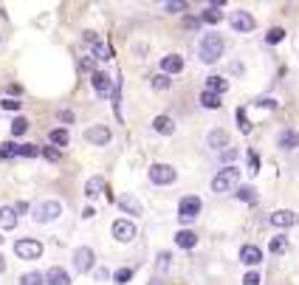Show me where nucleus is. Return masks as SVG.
Wrapping results in <instances>:
<instances>
[{
	"mask_svg": "<svg viewBox=\"0 0 299 285\" xmlns=\"http://www.w3.org/2000/svg\"><path fill=\"white\" fill-rule=\"evenodd\" d=\"M237 127H240V133H249L251 130V121H249V116H246V108H237Z\"/></svg>",
	"mask_w": 299,
	"mask_h": 285,
	"instance_id": "obj_37",
	"label": "nucleus"
},
{
	"mask_svg": "<svg viewBox=\"0 0 299 285\" xmlns=\"http://www.w3.org/2000/svg\"><path fill=\"white\" fill-rule=\"evenodd\" d=\"M153 130H155V133H161V136H172V133H175V121H172L170 116H155V119H153Z\"/></svg>",
	"mask_w": 299,
	"mask_h": 285,
	"instance_id": "obj_19",
	"label": "nucleus"
},
{
	"mask_svg": "<svg viewBox=\"0 0 299 285\" xmlns=\"http://www.w3.org/2000/svg\"><path fill=\"white\" fill-rule=\"evenodd\" d=\"M268 249L274 251V254H280V251H285V249H288V237H285V235H277L274 240L268 243Z\"/></svg>",
	"mask_w": 299,
	"mask_h": 285,
	"instance_id": "obj_35",
	"label": "nucleus"
},
{
	"mask_svg": "<svg viewBox=\"0 0 299 285\" xmlns=\"http://www.w3.org/2000/svg\"><path fill=\"white\" fill-rule=\"evenodd\" d=\"M68 139H71V136H68V130H65V127H54V130L48 133L51 147H57V150H60V147H65V144H68Z\"/></svg>",
	"mask_w": 299,
	"mask_h": 285,
	"instance_id": "obj_25",
	"label": "nucleus"
},
{
	"mask_svg": "<svg viewBox=\"0 0 299 285\" xmlns=\"http://www.w3.org/2000/svg\"><path fill=\"white\" fill-rule=\"evenodd\" d=\"M17 156L20 158H37L40 156V147L37 144H17Z\"/></svg>",
	"mask_w": 299,
	"mask_h": 285,
	"instance_id": "obj_32",
	"label": "nucleus"
},
{
	"mask_svg": "<svg viewBox=\"0 0 299 285\" xmlns=\"http://www.w3.org/2000/svg\"><path fill=\"white\" fill-rule=\"evenodd\" d=\"M12 209H14V215H25V212H29L31 206H29V203H25V200H20L17 206H12Z\"/></svg>",
	"mask_w": 299,
	"mask_h": 285,
	"instance_id": "obj_46",
	"label": "nucleus"
},
{
	"mask_svg": "<svg viewBox=\"0 0 299 285\" xmlns=\"http://www.w3.org/2000/svg\"><path fill=\"white\" fill-rule=\"evenodd\" d=\"M220 6L223 3H209L206 9H203L198 17H201V23H206V25H218L220 20H223V12H220Z\"/></svg>",
	"mask_w": 299,
	"mask_h": 285,
	"instance_id": "obj_13",
	"label": "nucleus"
},
{
	"mask_svg": "<svg viewBox=\"0 0 299 285\" xmlns=\"http://www.w3.org/2000/svg\"><path fill=\"white\" fill-rule=\"evenodd\" d=\"M175 178H178V172H175V167H170V164H153L150 167V181L158 184V187L175 184Z\"/></svg>",
	"mask_w": 299,
	"mask_h": 285,
	"instance_id": "obj_6",
	"label": "nucleus"
},
{
	"mask_svg": "<svg viewBox=\"0 0 299 285\" xmlns=\"http://www.w3.org/2000/svg\"><path fill=\"white\" fill-rule=\"evenodd\" d=\"M107 277H110L107 268H99V271H96V279H107Z\"/></svg>",
	"mask_w": 299,
	"mask_h": 285,
	"instance_id": "obj_51",
	"label": "nucleus"
},
{
	"mask_svg": "<svg viewBox=\"0 0 299 285\" xmlns=\"http://www.w3.org/2000/svg\"><path fill=\"white\" fill-rule=\"evenodd\" d=\"M91 85H93V91H96L99 99H107L110 91H113V79H110L104 71H93L91 73Z\"/></svg>",
	"mask_w": 299,
	"mask_h": 285,
	"instance_id": "obj_7",
	"label": "nucleus"
},
{
	"mask_svg": "<svg viewBox=\"0 0 299 285\" xmlns=\"http://www.w3.org/2000/svg\"><path fill=\"white\" fill-rule=\"evenodd\" d=\"M130 279H133V268H127V266L119 268V271L113 274V282H116V285H127Z\"/></svg>",
	"mask_w": 299,
	"mask_h": 285,
	"instance_id": "obj_33",
	"label": "nucleus"
},
{
	"mask_svg": "<svg viewBox=\"0 0 299 285\" xmlns=\"http://www.w3.org/2000/svg\"><path fill=\"white\" fill-rule=\"evenodd\" d=\"M40 156L45 158V161H51V164H57V161H60L62 158V150H57V147H43V150H40Z\"/></svg>",
	"mask_w": 299,
	"mask_h": 285,
	"instance_id": "obj_34",
	"label": "nucleus"
},
{
	"mask_svg": "<svg viewBox=\"0 0 299 285\" xmlns=\"http://www.w3.org/2000/svg\"><path fill=\"white\" fill-rule=\"evenodd\" d=\"M60 119L65 121V124H71V121H73V113H71V110H60Z\"/></svg>",
	"mask_w": 299,
	"mask_h": 285,
	"instance_id": "obj_49",
	"label": "nucleus"
},
{
	"mask_svg": "<svg viewBox=\"0 0 299 285\" xmlns=\"http://www.w3.org/2000/svg\"><path fill=\"white\" fill-rule=\"evenodd\" d=\"M73 268L79 274H88L93 268V249H88V246H82V249L73 251Z\"/></svg>",
	"mask_w": 299,
	"mask_h": 285,
	"instance_id": "obj_10",
	"label": "nucleus"
},
{
	"mask_svg": "<svg viewBox=\"0 0 299 285\" xmlns=\"http://www.w3.org/2000/svg\"><path fill=\"white\" fill-rule=\"evenodd\" d=\"M20 285H45V279H43V274H40V271H29V274L20 277Z\"/></svg>",
	"mask_w": 299,
	"mask_h": 285,
	"instance_id": "obj_30",
	"label": "nucleus"
},
{
	"mask_svg": "<svg viewBox=\"0 0 299 285\" xmlns=\"http://www.w3.org/2000/svg\"><path fill=\"white\" fill-rule=\"evenodd\" d=\"M3 268H6V263H3V257H0V271H3Z\"/></svg>",
	"mask_w": 299,
	"mask_h": 285,
	"instance_id": "obj_52",
	"label": "nucleus"
},
{
	"mask_svg": "<svg viewBox=\"0 0 299 285\" xmlns=\"http://www.w3.org/2000/svg\"><path fill=\"white\" fill-rule=\"evenodd\" d=\"M277 144H280L282 150H296L299 147V133L296 130H282V133L277 136Z\"/></svg>",
	"mask_w": 299,
	"mask_h": 285,
	"instance_id": "obj_17",
	"label": "nucleus"
},
{
	"mask_svg": "<svg viewBox=\"0 0 299 285\" xmlns=\"http://www.w3.org/2000/svg\"><path fill=\"white\" fill-rule=\"evenodd\" d=\"M201 198L198 195H183L181 198V203H178V220L181 223H192V220L201 215Z\"/></svg>",
	"mask_w": 299,
	"mask_h": 285,
	"instance_id": "obj_3",
	"label": "nucleus"
},
{
	"mask_svg": "<svg viewBox=\"0 0 299 285\" xmlns=\"http://www.w3.org/2000/svg\"><path fill=\"white\" fill-rule=\"evenodd\" d=\"M170 263H172V254L170 251H161L158 254V271H170Z\"/></svg>",
	"mask_w": 299,
	"mask_h": 285,
	"instance_id": "obj_41",
	"label": "nucleus"
},
{
	"mask_svg": "<svg viewBox=\"0 0 299 285\" xmlns=\"http://www.w3.org/2000/svg\"><path fill=\"white\" fill-rule=\"evenodd\" d=\"M195 243H198V235H195V231H189V229H181L175 235V246H178V249H195Z\"/></svg>",
	"mask_w": 299,
	"mask_h": 285,
	"instance_id": "obj_22",
	"label": "nucleus"
},
{
	"mask_svg": "<svg viewBox=\"0 0 299 285\" xmlns=\"http://www.w3.org/2000/svg\"><path fill=\"white\" fill-rule=\"evenodd\" d=\"M234 195H237L240 200H246V203H257V195H254V189H251V187H240Z\"/></svg>",
	"mask_w": 299,
	"mask_h": 285,
	"instance_id": "obj_38",
	"label": "nucleus"
},
{
	"mask_svg": "<svg viewBox=\"0 0 299 285\" xmlns=\"http://www.w3.org/2000/svg\"><path fill=\"white\" fill-rule=\"evenodd\" d=\"M268 220L280 229H288V226H296L299 223V215L296 212H288V209H277V212L268 215Z\"/></svg>",
	"mask_w": 299,
	"mask_h": 285,
	"instance_id": "obj_12",
	"label": "nucleus"
},
{
	"mask_svg": "<svg viewBox=\"0 0 299 285\" xmlns=\"http://www.w3.org/2000/svg\"><path fill=\"white\" fill-rule=\"evenodd\" d=\"M229 23H232V29H234V31H240V34H246V31H254L257 20L251 17L249 12H243V9H240V12H234L232 17H229Z\"/></svg>",
	"mask_w": 299,
	"mask_h": 285,
	"instance_id": "obj_11",
	"label": "nucleus"
},
{
	"mask_svg": "<svg viewBox=\"0 0 299 285\" xmlns=\"http://www.w3.org/2000/svg\"><path fill=\"white\" fill-rule=\"evenodd\" d=\"M249 172H251V175H257V172H260V158H257L254 150H249Z\"/></svg>",
	"mask_w": 299,
	"mask_h": 285,
	"instance_id": "obj_40",
	"label": "nucleus"
},
{
	"mask_svg": "<svg viewBox=\"0 0 299 285\" xmlns=\"http://www.w3.org/2000/svg\"><path fill=\"white\" fill-rule=\"evenodd\" d=\"M161 71L170 76V73H181L183 71V57H178V54H170V57H164L161 60Z\"/></svg>",
	"mask_w": 299,
	"mask_h": 285,
	"instance_id": "obj_16",
	"label": "nucleus"
},
{
	"mask_svg": "<svg viewBox=\"0 0 299 285\" xmlns=\"http://www.w3.org/2000/svg\"><path fill=\"white\" fill-rule=\"evenodd\" d=\"M43 279H45L48 285H71V277H68V271H65V268H60V266L48 268V274H43Z\"/></svg>",
	"mask_w": 299,
	"mask_h": 285,
	"instance_id": "obj_14",
	"label": "nucleus"
},
{
	"mask_svg": "<svg viewBox=\"0 0 299 285\" xmlns=\"http://www.w3.org/2000/svg\"><path fill=\"white\" fill-rule=\"evenodd\" d=\"M220 158H223V161H232V158H237V150H234V147H226V150L220 152Z\"/></svg>",
	"mask_w": 299,
	"mask_h": 285,
	"instance_id": "obj_45",
	"label": "nucleus"
},
{
	"mask_svg": "<svg viewBox=\"0 0 299 285\" xmlns=\"http://www.w3.org/2000/svg\"><path fill=\"white\" fill-rule=\"evenodd\" d=\"M17 156V144L14 141H3L0 144V161H9V158H14Z\"/></svg>",
	"mask_w": 299,
	"mask_h": 285,
	"instance_id": "obj_29",
	"label": "nucleus"
},
{
	"mask_svg": "<svg viewBox=\"0 0 299 285\" xmlns=\"http://www.w3.org/2000/svg\"><path fill=\"white\" fill-rule=\"evenodd\" d=\"M240 263H246V266H257V263H263V251L249 243V246L240 249Z\"/></svg>",
	"mask_w": 299,
	"mask_h": 285,
	"instance_id": "obj_15",
	"label": "nucleus"
},
{
	"mask_svg": "<svg viewBox=\"0 0 299 285\" xmlns=\"http://www.w3.org/2000/svg\"><path fill=\"white\" fill-rule=\"evenodd\" d=\"M226 43H223V37L220 34H203L201 45H198V54H201L203 62H218L220 54H223Z\"/></svg>",
	"mask_w": 299,
	"mask_h": 285,
	"instance_id": "obj_1",
	"label": "nucleus"
},
{
	"mask_svg": "<svg viewBox=\"0 0 299 285\" xmlns=\"http://www.w3.org/2000/svg\"><path fill=\"white\" fill-rule=\"evenodd\" d=\"M110 139H113V133H110V127H104V124H93V127L85 130V141H91V144H96V147H104Z\"/></svg>",
	"mask_w": 299,
	"mask_h": 285,
	"instance_id": "obj_9",
	"label": "nucleus"
},
{
	"mask_svg": "<svg viewBox=\"0 0 299 285\" xmlns=\"http://www.w3.org/2000/svg\"><path fill=\"white\" fill-rule=\"evenodd\" d=\"M206 91L214 93V96H223V93L229 91V82H226L223 76H209V79H206Z\"/></svg>",
	"mask_w": 299,
	"mask_h": 285,
	"instance_id": "obj_23",
	"label": "nucleus"
},
{
	"mask_svg": "<svg viewBox=\"0 0 299 285\" xmlns=\"http://www.w3.org/2000/svg\"><path fill=\"white\" fill-rule=\"evenodd\" d=\"M150 85H153V88H155V91H167V88H170V85H172V79H170V76H167V73H155V76H153V79H150Z\"/></svg>",
	"mask_w": 299,
	"mask_h": 285,
	"instance_id": "obj_28",
	"label": "nucleus"
},
{
	"mask_svg": "<svg viewBox=\"0 0 299 285\" xmlns=\"http://www.w3.org/2000/svg\"><path fill=\"white\" fill-rule=\"evenodd\" d=\"M62 215V203L60 200H43V203H37L34 206V220L37 223H51Z\"/></svg>",
	"mask_w": 299,
	"mask_h": 285,
	"instance_id": "obj_4",
	"label": "nucleus"
},
{
	"mask_svg": "<svg viewBox=\"0 0 299 285\" xmlns=\"http://www.w3.org/2000/svg\"><path fill=\"white\" fill-rule=\"evenodd\" d=\"M240 184V167H223L212 178V192H232Z\"/></svg>",
	"mask_w": 299,
	"mask_h": 285,
	"instance_id": "obj_2",
	"label": "nucleus"
},
{
	"mask_svg": "<svg viewBox=\"0 0 299 285\" xmlns=\"http://www.w3.org/2000/svg\"><path fill=\"white\" fill-rule=\"evenodd\" d=\"M14 254H17L20 260H40V257H43V243L31 240V237L17 240V243H14Z\"/></svg>",
	"mask_w": 299,
	"mask_h": 285,
	"instance_id": "obj_5",
	"label": "nucleus"
},
{
	"mask_svg": "<svg viewBox=\"0 0 299 285\" xmlns=\"http://www.w3.org/2000/svg\"><path fill=\"white\" fill-rule=\"evenodd\" d=\"M110 231H113V237H116L119 243H130V240L135 237V231H139V229H135V223H130L127 218H119L116 223H113V229H110Z\"/></svg>",
	"mask_w": 299,
	"mask_h": 285,
	"instance_id": "obj_8",
	"label": "nucleus"
},
{
	"mask_svg": "<svg viewBox=\"0 0 299 285\" xmlns=\"http://www.w3.org/2000/svg\"><path fill=\"white\" fill-rule=\"evenodd\" d=\"M201 25H203L201 17H192V14H189V17H183V29H195V31H198Z\"/></svg>",
	"mask_w": 299,
	"mask_h": 285,
	"instance_id": "obj_42",
	"label": "nucleus"
},
{
	"mask_svg": "<svg viewBox=\"0 0 299 285\" xmlns=\"http://www.w3.org/2000/svg\"><path fill=\"white\" fill-rule=\"evenodd\" d=\"M282 40H285V29H280V25H274V29L265 34V43L268 45H277V43H282Z\"/></svg>",
	"mask_w": 299,
	"mask_h": 285,
	"instance_id": "obj_31",
	"label": "nucleus"
},
{
	"mask_svg": "<svg viewBox=\"0 0 299 285\" xmlns=\"http://www.w3.org/2000/svg\"><path fill=\"white\" fill-rule=\"evenodd\" d=\"M20 105H23V102H17V99L9 96V99H3V102H0V108H3V110H20Z\"/></svg>",
	"mask_w": 299,
	"mask_h": 285,
	"instance_id": "obj_43",
	"label": "nucleus"
},
{
	"mask_svg": "<svg viewBox=\"0 0 299 285\" xmlns=\"http://www.w3.org/2000/svg\"><path fill=\"white\" fill-rule=\"evenodd\" d=\"M17 226V215L12 206H0V229H14Z\"/></svg>",
	"mask_w": 299,
	"mask_h": 285,
	"instance_id": "obj_24",
	"label": "nucleus"
},
{
	"mask_svg": "<svg viewBox=\"0 0 299 285\" xmlns=\"http://www.w3.org/2000/svg\"><path fill=\"white\" fill-rule=\"evenodd\" d=\"M79 68H82V71H91L93 73V60H91V57H85V60L79 62Z\"/></svg>",
	"mask_w": 299,
	"mask_h": 285,
	"instance_id": "obj_48",
	"label": "nucleus"
},
{
	"mask_svg": "<svg viewBox=\"0 0 299 285\" xmlns=\"http://www.w3.org/2000/svg\"><path fill=\"white\" fill-rule=\"evenodd\" d=\"M119 209L127 212V215H141V203H139L135 195H122V198H119Z\"/></svg>",
	"mask_w": 299,
	"mask_h": 285,
	"instance_id": "obj_21",
	"label": "nucleus"
},
{
	"mask_svg": "<svg viewBox=\"0 0 299 285\" xmlns=\"http://www.w3.org/2000/svg\"><path fill=\"white\" fill-rule=\"evenodd\" d=\"M107 189V184H104V178L102 175H93V178H88V184H85V195L88 198H99V195Z\"/></svg>",
	"mask_w": 299,
	"mask_h": 285,
	"instance_id": "obj_18",
	"label": "nucleus"
},
{
	"mask_svg": "<svg viewBox=\"0 0 299 285\" xmlns=\"http://www.w3.org/2000/svg\"><path fill=\"white\" fill-rule=\"evenodd\" d=\"M260 282H263V279H260V274H257V271H249L243 277V285H260Z\"/></svg>",
	"mask_w": 299,
	"mask_h": 285,
	"instance_id": "obj_44",
	"label": "nucleus"
},
{
	"mask_svg": "<svg viewBox=\"0 0 299 285\" xmlns=\"http://www.w3.org/2000/svg\"><path fill=\"white\" fill-rule=\"evenodd\" d=\"M164 9L170 14H181L183 9H186V3H183V0H175V3H172V0H170V3H164Z\"/></svg>",
	"mask_w": 299,
	"mask_h": 285,
	"instance_id": "obj_39",
	"label": "nucleus"
},
{
	"mask_svg": "<svg viewBox=\"0 0 299 285\" xmlns=\"http://www.w3.org/2000/svg\"><path fill=\"white\" fill-rule=\"evenodd\" d=\"M82 40H85V43H99V37H96V31H85V34H82Z\"/></svg>",
	"mask_w": 299,
	"mask_h": 285,
	"instance_id": "obj_47",
	"label": "nucleus"
},
{
	"mask_svg": "<svg viewBox=\"0 0 299 285\" xmlns=\"http://www.w3.org/2000/svg\"><path fill=\"white\" fill-rule=\"evenodd\" d=\"M206 141H209V147H212V150H220V152H223V150L229 147V133H226V130H212Z\"/></svg>",
	"mask_w": 299,
	"mask_h": 285,
	"instance_id": "obj_20",
	"label": "nucleus"
},
{
	"mask_svg": "<svg viewBox=\"0 0 299 285\" xmlns=\"http://www.w3.org/2000/svg\"><path fill=\"white\" fill-rule=\"evenodd\" d=\"M257 108H277V102H274V99H260Z\"/></svg>",
	"mask_w": 299,
	"mask_h": 285,
	"instance_id": "obj_50",
	"label": "nucleus"
},
{
	"mask_svg": "<svg viewBox=\"0 0 299 285\" xmlns=\"http://www.w3.org/2000/svg\"><path fill=\"white\" fill-rule=\"evenodd\" d=\"M25 130H29V119H25V116H17V119L12 121V136H23Z\"/></svg>",
	"mask_w": 299,
	"mask_h": 285,
	"instance_id": "obj_36",
	"label": "nucleus"
},
{
	"mask_svg": "<svg viewBox=\"0 0 299 285\" xmlns=\"http://www.w3.org/2000/svg\"><path fill=\"white\" fill-rule=\"evenodd\" d=\"M201 105H203L206 110H218V108H220V96H214V93L203 91V93H201Z\"/></svg>",
	"mask_w": 299,
	"mask_h": 285,
	"instance_id": "obj_27",
	"label": "nucleus"
},
{
	"mask_svg": "<svg viewBox=\"0 0 299 285\" xmlns=\"http://www.w3.org/2000/svg\"><path fill=\"white\" fill-rule=\"evenodd\" d=\"M91 60H96V62H107L110 60V48L99 40V43H93V57Z\"/></svg>",
	"mask_w": 299,
	"mask_h": 285,
	"instance_id": "obj_26",
	"label": "nucleus"
}]
</instances>
